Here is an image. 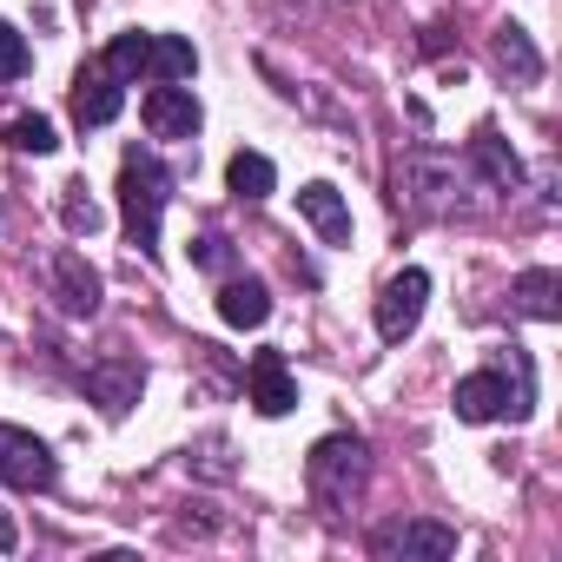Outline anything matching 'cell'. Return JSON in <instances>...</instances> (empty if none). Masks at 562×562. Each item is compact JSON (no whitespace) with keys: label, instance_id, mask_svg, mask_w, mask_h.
Segmentation results:
<instances>
[{"label":"cell","instance_id":"3957f363","mask_svg":"<svg viewBox=\"0 0 562 562\" xmlns=\"http://www.w3.org/2000/svg\"><path fill=\"white\" fill-rule=\"evenodd\" d=\"M166 199H172V172L153 159V153H126L120 159V212H126V232H133V245L153 258L159 251V212H166Z\"/></svg>","mask_w":562,"mask_h":562},{"label":"cell","instance_id":"9c48e42d","mask_svg":"<svg viewBox=\"0 0 562 562\" xmlns=\"http://www.w3.org/2000/svg\"><path fill=\"white\" fill-rule=\"evenodd\" d=\"M245 391H251V411H258V417H285V411L299 404V384H292V371H285V351H258L251 371H245Z\"/></svg>","mask_w":562,"mask_h":562},{"label":"cell","instance_id":"8fae6325","mask_svg":"<svg viewBox=\"0 0 562 562\" xmlns=\"http://www.w3.org/2000/svg\"><path fill=\"white\" fill-rule=\"evenodd\" d=\"M490 60H496V74H503L509 87H536V80H542V54H536V41H529L516 21H503V27L490 34Z\"/></svg>","mask_w":562,"mask_h":562},{"label":"cell","instance_id":"7a4b0ae2","mask_svg":"<svg viewBox=\"0 0 562 562\" xmlns=\"http://www.w3.org/2000/svg\"><path fill=\"white\" fill-rule=\"evenodd\" d=\"M391 186H397V205H411L417 218H450V212L463 205V192H457L463 172H457V159L437 153V146H411V153L397 159Z\"/></svg>","mask_w":562,"mask_h":562},{"label":"cell","instance_id":"7c38bea8","mask_svg":"<svg viewBox=\"0 0 562 562\" xmlns=\"http://www.w3.org/2000/svg\"><path fill=\"white\" fill-rule=\"evenodd\" d=\"M120 106H126V93H120V80H113L106 67H87V74L74 80V120H80V126H113Z\"/></svg>","mask_w":562,"mask_h":562},{"label":"cell","instance_id":"603a6c76","mask_svg":"<svg viewBox=\"0 0 562 562\" xmlns=\"http://www.w3.org/2000/svg\"><path fill=\"white\" fill-rule=\"evenodd\" d=\"M192 265L225 278V271H232V238H225V232H199V238H192Z\"/></svg>","mask_w":562,"mask_h":562},{"label":"cell","instance_id":"ffe728a7","mask_svg":"<svg viewBox=\"0 0 562 562\" xmlns=\"http://www.w3.org/2000/svg\"><path fill=\"white\" fill-rule=\"evenodd\" d=\"M146 41H153V34H120V41L106 47V60H100V67H106L120 87H126V80H139V74H146Z\"/></svg>","mask_w":562,"mask_h":562},{"label":"cell","instance_id":"5bb4252c","mask_svg":"<svg viewBox=\"0 0 562 562\" xmlns=\"http://www.w3.org/2000/svg\"><path fill=\"white\" fill-rule=\"evenodd\" d=\"M470 166H476L496 192H522V159L509 153V139H503L496 126H476V139H470Z\"/></svg>","mask_w":562,"mask_h":562},{"label":"cell","instance_id":"30bf717a","mask_svg":"<svg viewBox=\"0 0 562 562\" xmlns=\"http://www.w3.org/2000/svg\"><path fill=\"white\" fill-rule=\"evenodd\" d=\"M139 113H146V133H153V139H192V133H199V100H192V87H179V80H172V87H153Z\"/></svg>","mask_w":562,"mask_h":562},{"label":"cell","instance_id":"ac0fdd59","mask_svg":"<svg viewBox=\"0 0 562 562\" xmlns=\"http://www.w3.org/2000/svg\"><path fill=\"white\" fill-rule=\"evenodd\" d=\"M192 67H199L192 41H179V34H153V41H146V74H153V87L192 80Z\"/></svg>","mask_w":562,"mask_h":562},{"label":"cell","instance_id":"4fadbf2b","mask_svg":"<svg viewBox=\"0 0 562 562\" xmlns=\"http://www.w3.org/2000/svg\"><path fill=\"white\" fill-rule=\"evenodd\" d=\"M54 292H60V305H67L74 318H93V312H100V271H93L80 251H60V258H54Z\"/></svg>","mask_w":562,"mask_h":562},{"label":"cell","instance_id":"7402d4cb","mask_svg":"<svg viewBox=\"0 0 562 562\" xmlns=\"http://www.w3.org/2000/svg\"><path fill=\"white\" fill-rule=\"evenodd\" d=\"M60 225H67L74 238H93V232H100V205L87 199V186H60Z\"/></svg>","mask_w":562,"mask_h":562},{"label":"cell","instance_id":"2e32d148","mask_svg":"<svg viewBox=\"0 0 562 562\" xmlns=\"http://www.w3.org/2000/svg\"><path fill=\"white\" fill-rule=\"evenodd\" d=\"M299 212L318 225V238L325 245H351V205L338 199V186H325V179H312L305 192H299Z\"/></svg>","mask_w":562,"mask_h":562},{"label":"cell","instance_id":"44dd1931","mask_svg":"<svg viewBox=\"0 0 562 562\" xmlns=\"http://www.w3.org/2000/svg\"><path fill=\"white\" fill-rule=\"evenodd\" d=\"M8 146L14 153H54L60 146V133H54V120H41V113H21V120H8Z\"/></svg>","mask_w":562,"mask_h":562},{"label":"cell","instance_id":"6da1fadb","mask_svg":"<svg viewBox=\"0 0 562 562\" xmlns=\"http://www.w3.org/2000/svg\"><path fill=\"white\" fill-rule=\"evenodd\" d=\"M536 404V384H529V358L509 351V364H483L457 384V417L463 424H496V417H529Z\"/></svg>","mask_w":562,"mask_h":562},{"label":"cell","instance_id":"277c9868","mask_svg":"<svg viewBox=\"0 0 562 562\" xmlns=\"http://www.w3.org/2000/svg\"><path fill=\"white\" fill-rule=\"evenodd\" d=\"M364 476H371L364 437H325V443L312 450V463H305V483H312L318 503H351V496L364 490Z\"/></svg>","mask_w":562,"mask_h":562},{"label":"cell","instance_id":"5b68a950","mask_svg":"<svg viewBox=\"0 0 562 562\" xmlns=\"http://www.w3.org/2000/svg\"><path fill=\"white\" fill-rule=\"evenodd\" d=\"M371 555L378 562H443V555H457V529L450 522H384L378 536H371Z\"/></svg>","mask_w":562,"mask_h":562},{"label":"cell","instance_id":"e0dca14e","mask_svg":"<svg viewBox=\"0 0 562 562\" xmlns=\"http://www.w3.org/2000/svg\"><path fill=\"white\" fill-rule=\"evenodd\" d=\"M218 318L238 325V331H258L271 318V292L258 285V278H225L218 285Z\"/></svg>","mask_w":562,"mask_h":562},{"label":"cell","instance_id":"9a60e30c","mask_svg":"<svg viewBox=\"0 0 562 562\" xmlns=\"http://www.w3.org/2000/svg\"><path fill=\"white\" fill-rule=\"evenodd\" d=\"M509 305H516L522 318H536V325H555V318H562V278H555L549 265L522 271L516 285H509Z\"/></svg>","mask_w":562,"mask_h":562},{"label":"cell","instance_id":"8992f818","mask_svg":"<svg viewBox=\"0 0 562 562\" xmlns=\"http://www.w3.org/2000/svg\"><path fill=\"white\" fill-rule=\"evenodd\" d=\"M0 483H8V490H54L60 483V463H54V450L34 430L0 424Z\"/></svg>","mask_w":562,"mask_h":562},{"label":"cell","instance_id":"d6986e66","mask_svg":"<svg viewBox=\"0 0 562 562\" xmlns=\"http://www.w3.org/2000/svg\"><path fill=\"white\" fill-rule=\"evenodd\" d=\"M225 186H232V199L258 205V199H271L278 172H271V159H265V153H232V159H225Z\"/></svg>","mask_w":562,"mask_h":562},{"label":"cell","instance_id":"52a82bcc","mask_svg":"<svg viewBox=\"0 0 562 562\" xmlns=\"http://www.w3.org/2000/svg\"><path fill=\"white\" fill-rule=\"evenodd\" d=\"M424 299H430V278L411 265V271H397L391 285H384V299H378V338L384 345H404L411 331H417V318H424Z\"/></svg>","mask_w":562,"mask_h":562},{"label":"cell","instance_id":"d4e9b609","mask_svg":"<svg viewBox=\"0 0 562 562\" xmlns=\"http://www.w3.org/2000/svg\"><path fill=\"white\" fill-rule=\"evenodd\" d=\"M14 542H21V529H14L8 516H0V549H14Z\"/></svg>","mask_w":562,"mask_h":562},{"label":"cell","instance_id":"ba28073f","mask_svg":"<svg viewBox=\"0 0 562 562\" xmlns=\"http://www.w3.org/2000/svg\"><path fill=\"white\" fill-rule=\"evenodd\" d=\"M139 391H146V364L139 358H100V364H87V397L106 417H126L139 404Z\"/></svg>","mask_w":562,"mask_h":562},{"label":"cell","instance_id":"cb8c5ba5","mask_svg":"<svg viewBox=\"0 0 562 562\" xmlns=\"http://www.w3.org/2000/svg\"><path fill=\"white\" fill-rule=\"evenodd\" d=\"M21 74H27V41L0 21V80H21Z\"/></svg>","mask_w":562,"mask_h":562}]
</instances>
